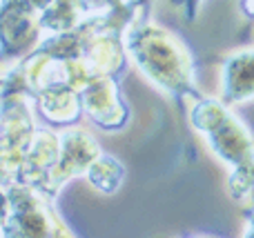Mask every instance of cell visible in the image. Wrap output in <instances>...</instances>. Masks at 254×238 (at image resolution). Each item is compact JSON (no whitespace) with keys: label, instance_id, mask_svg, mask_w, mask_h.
<instances>
[{"label":"cell","instance_id":"cell-1","mask_svg":"<svg viewBox=\"0 0 254 238\" xmlns=\"http://www.w3.org/2000/svg\"><path fill=\"white\" fill-rule=\"evenodd\" d=\"M125 51L158 89L176 100H196L203 94L194 87V62L176 36L154 25L149 18H131L123 31Z\"/></svg>","mask_w":254,"mask_h":238},{"label":"cell","instance_id":"cell-2","mask_svg":"<svg viewBox=\"0 0 254 238\" xmlns=\"http://www.w3.org/2000/svg\"><path fill=\"white\" fill-rule=\"evenodd\" d=\"M190 123L230 169V194L239 203H254V138L246 125L225 102L205 96L192 100Z\"/></svg>","mask_w":254,"mask_h":238},{"label":"cell","instance_id":"cell-3","mask_svg":"<svg viewBox=\"0 0 254 238\" xmlns=\"http://www.w3.org/2000/svg\"><path fill=\"white\" fill-rule=\"evenodd\" d=\"M4 194V236H71L58 221L49 196L27 183L13 181L2 185Z\"/></svg>","mask_w":254,"mask_h":238},{"label":"cell","instance_id":"cell-4","mask_svg":"<svg viewBox=\"0 0 254 238\" xmlns=\"http://www.w3.org/2000/svg\"><path fill=\"white\" fill-rule=\"evenodd\" d=\"M250 98H254V49H243L225 58L219 100L232 107Z\"/></svg>","mask_w":254,"mask_h":238},{"label":"cell","instance_id":"cell-5","mask_svg":"<svg viewBox=\"0 0 254 238\" xmlns=\"http://www.w3.org/2000/svg\"><path fill=\"white\" fill-rule=\"evenodd\" d=\"M123 176H125V169L119 165V160L107 154L98 156V160L87 172L89 183H92L98 191H103V194H114L121 187V183H123Z\"/></svg>","mask_w":254,"mask_h":238},{"label":"cell","instance_id":"cell-6","mask_svg":"<svg viewBox=\"0 0 254 238\" xmlns=\"http://www.w3.org/2000/svg\"><path fill=\"white\" fill-rule=\"evenodd\" d=\"M89 2L94 4V7L98 9V11L103 13H110V11H119V9L125 7V0H89Z\"/></svg>","mask_w":254,"mask_h":238},{"label":"cell","instance_id":"cell-7","mask_svg":"<svg viewBox=\"0 0 254 238\" xmlns=\"http://www.w3.org/2000/svg\"><path fill=\"white\" fill-rule=\"evenodd\" d=\"M246 236H254V203H250V212H248V225H246Z\"/></svg>","mask_w":254,"mask_h":238},{"label":"cell","instance_id":"cell-8","mask_svg":"<svg viewBox=\"0 0 254 238\" xmlns=\"http://www.w3.org/2000/svg\"><path fill=\"white\" fill-rule=\"evenodd\" d=\"M185 4H188V18H194V11H196V7H198V0H185Z\"/></svg>","mask_w":254,"mask_h":238}]
</instances>
